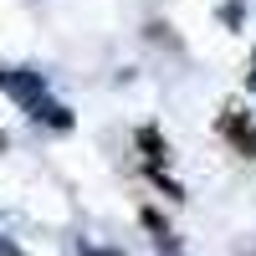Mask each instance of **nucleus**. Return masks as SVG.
<instances>
[{"label":"nucleus","mask_w":256,"mask_h":256,"mask_svg":"<svg viewBox=\"0 0 256 256\" xmlns=\"http://www.w3.org/2000/svg\"><path fill=\"white\" fill-rule=\"evenodd\" d=\"M0 88H6L16 102H26V108H31L36 98H46V82H41V72H6V77H0Z\"/></svg>","instance_id":"f257e3e1"},{"label":"nucleus","mask_w":256,"mask_h":256,"mask_svg":"<svg viewBox=\"0 0 256 256\" xmlns=\"http://www.w3.org/2000/svg\"><path fill=\"white\" fill-rule=\"evenodd\" d=\"M31 113H36V118H46L52 128H72V113L62 108V102H46V98H36V102H31Z\"/></svg>","instance_id":"f03ea898"},{"label":"nucleus","mask_w":256,"mask_h":256,"mask_svg":"<svg viewBox=\"0 0 256 256\" xmlns=\"http://www.w3.org/2000/svg\"><path fill=\"white\" fill-rule=\"evenodd\" d=\"M226 134L236 138V148H241V154H251V159H256V134H251L241 118H226Z\"/></svg>","instance_id":"7ed1b4c3"},{"label":"nucleus","mask_w":256,"mask_h":256,"mask_svg":"<svg viewBox=\"0 0 256 256\" xmlns=\"http://www.w3.org/2000/svg\"><path fill=\"white\" fill-rule=\"evenodd\" d=\"M138 144L148 148V159H159V154H164V144H159V134H154V128H144V134H138Z\"/></svg>","instance_id":"20e7f679"},{"label":"nucleus","mask_w":256,"mask_h":256,"mask_svg":"<svg viewBox=\"0 0 256 256\" xmlns=\"http://www.w3.org/2000/svg\"><path fill=\"white\" fill-rule=\"evenodd\" d=\"M0 256H20V251H16V246H10L6 236H0Z\"/></svg>","instance_id":"39448f33"},{"label":"nucleus","mask_w":256,"mask_h":256,"mask_svg":"<svg viewBox=\"0 0 256 256\" xmlns=\"http://www.w3.org/2000/svg\"><path fill=\"white\" fill-rule=\"evenodd\" d=\"M251 82H256V56H251Z\"/></svg>","instance_id":"423d86ee"},{"label":"nucleus","mask_w":256,"mask_h":256,"mask_svg":"<svg viewBox=\"0 0 256 256\" xmlns=\"http://www.w3.org/2000/svg\"><path fill=\"white\" fill-rule=\"evenodd\" d=\"M0 148H6V134H0Z\"/></svg>","instance_id":"0eeeda50"}]
</instances>
